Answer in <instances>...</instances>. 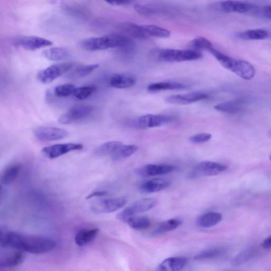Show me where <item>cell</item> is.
Here are the masks:
<instances>
[{"label": "cell", "instance_id": "277c9868", "mask_svg": "<svg viewBox=\"0 0 271 271\" xmlns=\"http://www.w3.org/2000/svg\"><path fill=\"white\" fill-rule=\"evenodd\" d=\"M75 66V64L73 62L54 64L39 72L37 76V79L43 84L50 83L61 76L72 70Z\"/></svg>", "mask_w": 271, "mask_h": 271}, {"label": "cell", "instance_id": "8fae6325", "mask_svg": "<svg viewBox=\"0 0 271 271\" xmlns=\"http://www.w3.org/2000/svg\"><path fill=\"white\" fill-rule=\"evenodd\" d=\"M83 148V145L81 144L67 143L46 147L42 149V152L48 158L55 159L71 152L80 150Z\"/></svg>", "mask_w": 271, "mask_h": 271}, {"label": "cell", "instance_id": "d6986e66", "mask_svg": "<svg viewBox=\"0 0 271 271\" xmlns=\"http://www.w3.org/2000/svg\"><path fill=\"white\" fill-rule=\"evenodd\" d=\"M170 185L171 183L168 180L158 178L148 180L142 184L139 189L142 193H152L164 190Z\"/></svg>", "mask_w": 271, "mask_h": 271}, {"label": "cell", "instance_id": "44dd1931", "mask_svg": "<svg viewBox=\"0 0 271 271\" xmlns=\"http://www.w3.org/2000/svg\"><path fill=\"white\" fill-rule=\"evenodd\" d=\"M222 215L211 212L200 216L197 219V225L201 228H208L216 226L222 220Z\"/></svg>", "mask_w": 271, "mask_h": 271}, {"label": "cell", "instance_id": "83f0119b", "mask_svg": "<svg viewBox=\"0 0 271 271\" xmlns=\"http://www.w3.org/2000/svg\"><path fill=\"white\" fill-rule=\"evenodd\" d=\"M182 224V221L177 219H171L169 220L164 221L159 225L155 229L152 233L153 236H156L163 234L167 232L175 230Z\"/></svg>", "mask_w": 271, "mask_h": 271}, {"label": "cell", "instance_id": "8d00e7d4", "mask_svg": "<svg viewBox=\"0 0 271 271\" xmlns=\"http://www.w3.org/2000/svg\"><path fill=\"white\" fill-rule=\"evenodd\" d=\"M190 45L195 49L206 50L209 52L214 48L212 43L207 39L203 37L195 38L191 42Z\"/></svg>", "mask_w": 271, "mask_h": 271}, {"label": "cell", "instance_id": "9a60e30c", "mask_svg": "<svg viewBox=\"0 0 271 271\" xmlns=\"http://www.w3.org/2000/svg\"><path fill=\"white\" fill-rule=\"evenodd\" d=\"M23 252L15 250L5 252L0 257V266L8 268L13 267L21 264L25 259Z\"/></svg>", "mask_w": 271, "mask_h": 271}, {"label": "cell", "instance_id": "7bdbcfd3", "mask_svg": "<svg viewBox=\"0 0 271 271\" xmlns=\"http://www.w3.org/2000/svg\"><path fill=\"white\" fill-rule=\"evenodd\" d=\"M106 3L112 6H123L130 5L133 2L131 1H127V0H124V1H111L107 2Z\"/></svg>", "mask_w": 271, "mask_h": 271}, {"label": "cell", "instance_id": "b9f144b4", "mask_svg": "<svg viewBox=\"0 0 271 271\" xmlns=\"http://www.w3.org/2000/svg\"><path fill=\"white\" fill-rule=\"evenodd\" d=\"M108 195V193L104 191H95L89 194L86 198V199H92L95 197H100L106 196Z\"/></svg>", "mask_w": 271, "mask_h": 271}, {"label": "cell", "instance_id": "9c48e42d", "mask_svg": "<svg viewBox=\"0 0 271 271\" xmlns=\"http://www.w3.org/2000/svg\"><path fill=\"white\" fill-rule=\"evenodd\" d=\"M126 197H119L102 200L92 205L93 211L99 214H108L117 211L127 204Z\"/></svg>", "mask_w": 271, "mask_h": 271}, {"label": "cell", "instance_id": "30bf717a", "mask_svg": "<svg viewBox=\"0 0 271 271\" xmlns=\"http://www.w3.org/2000/svg\"><path fill=\"white\" fill-rule=\"evenodd\" d=\"M34 134L39 140L49 141L66 138L69 133L61 128L42 126L36 129Z\"/></svg>", "mask_w": 271, "mask_h": 271}, {"label": "cell", "instance_id": "1f68e13d", "mask_svg": "<svg viewBox=\"0 0 271 271\" xmlns=\"http://www.w3.org/2000/svg\"><path fill=\"white\" fill-rule=\"evenodd\" d=\"M137 150L138 147L135 145H123L112 155V160L114 161H120L126 159L133 156Z\"/></svg>", "mask_w": 271, "mask_h": 271}, {"label": "cell", "instance_id": "603a6c76", "mask_svg": "<svg viewBox=\"0 0 271 271\" xmlns=\"http://www.w3.org/2000/svg\"><path fill=\"white\" fill-rule=\"evenodd\" d=\"M21 167L19 163H14L6 167L1 176L2 183L9 185L14 183L20 172Z\"/></svg>", "mask_w": 271, "mask_h": 271}, {"label": "cell", "instance_id": "60d3db41", "mask_svg": "<svg viewBox=\"0 0 271 271\" xmlns=\"http://www.w3.org/2000/svg\"><path fill=\"white\" fill-rule=\"evenodd\" d=\"M249 255H251V253L249 251L245 252L239 255L233 261V263L238 264L239 263H242L247 261L248 258L250 257Z\"/></svg>", "mask_w": 271, "mask_h": 271}, {"label": "cell", "instance_id": "f35d334b", "mask_svg": "<svg viewBox=\"0 0 271 271\" xmlns=\"http://www.w3.org/2000/svg\"><path fill=\"white\" fill-rule=\"evenodd\" d=\"M212 137L209 133H200L190 137L189 141L193 144H201L209 141Z\"/></svg>", "mask_w": 271, "mask_h": 271}, {"label": "cell", "instance_id": "484cf974", "mask_svg": "<svg viewBox=\"0 0 271 271\" xmlns=\"http://www.w3.org/2000/svg\"><path fill=\"white\" fill-rule=\"evenodd\" d=\"M187 87V85L175 82H163L149 84L147 89L150 92H159L167 90H180Z\"/></svg>", "mask_w": 271, "mask_h": 271}, {"label": "cell", "instance_id": "4316f807", "mask_svg": "<svg viewBox=\"0 0 271 271\" xmlns=\"http://www.w3.org/2000/svg\"><path fill=\"white\" fill-rule=\"evenodd\" d=\"M267 31L262 29H256L244 31L237 34V37L240 40L245 41L263 40L268 37Z\"/></svg>", "mask_w": 271, "mask_h": 271}, {"label": "cell", "instance_id": "f1b7e54d", "mask_svg": "<svg viewBox=\"0 0 271 271\" xmlns=\"http://www.w3.org/2000/svg\"><path fill=\"white\" fill-rule=\"evenodd\" d=\"M121 29L128 35L140 40H147L141 25L133 23H125L122 24Z\"/></svg>", "mask_w": 271, "mask_h": 271}, {"label": "cell", "instance_id": "6da1fadb", "mask_svg": "<svg viewBox=\"0 0 271 271\" xmlns=\"http://www.w3.org/2000/svg\"><path fill=\"white\" fill-rule=\"evenodd\" d=\"M2 246L32 254H44L53 250L56 242L49 238L23 235L19 233H8L2 236Z\"/></svg>", "mask_w": 271, "mask_h": 271}, {"label": "cell", "instance_id": "2e32d148", "mask_svg": "<svg viewBox=\"0 0 271 271\" xmlns=\"http://www.w3.org/2000/svg\"><path fill=\"white\" fill-rule=\"evenodd\" d=\"M231 72L246 80L252 79L256 74V70L251 63L236 59Z\"/></svg>", "mask_w": 271, "mask_h": 271}, {"label": "cell", "instance_id": "7a4b0ae2", "mask_svg": "<svg viewBox=\"0 0 271 271\" xmlns=\"http://www.w3.org/2000/svg\"><path fill=\"white\" fill-rule=\"evenodd\" d=\"M201 58V53L196 50L171 49L162 50L157 56L159 61L167 63L193 61Z\"/></svg>", "mask_w": 271, "mask_h": 271}, {"label": "cell", "instance_id": "d4e9b609", "mask_svg": "<svg viewBox=\"0 0 271 271\" xmlns=\"http://www.w3.org/2000/svg\"><path fill=\"white\" fill-rule=\"evenodd\" d=\"M43 56L51 61H58L69 58L70 53L65 48L53 47L44 50Z\"/></svg>", "mask_w": 271, "mask_h": 271}, {"label": "cell", "instance_id": "836d02e7", "mask_svg": "<svg viewBox=\"0 0 271 271\" xmlns=\"http://www.w3.org/2000/svg\"><path fill=\"white\" fill-rule=\"evenodd\" d=\"M225 252V250L222 248L204 250L197 254L195 257V260L198 261L212 260L224 255Z\"/></svg>", "mask_w": 271, "mask_h": 271}, {"label": "cell", "instance_id": "ffe728a7", "mask_svg": "<svg viewBox=\"0 0 271 271\" xmlns=\"http://www.w3.org/2000/svg\"><path fill=\"white\" fill-rule=\"evenodd\" d=\"M188 263L183 257H170L163 261L156 271H182Z\"/></svg>", "mask_w": 271, "mask_h": 271}, {"label": "cell", "instance_id": "f6af8a7d", "mask_svg": "<svg viewBox=\"0 0 271 271\" xmlns=\"http://www.w3.org/2000/svg\"><path fill=\"white\" fill-rule=\"evenodd\" d=\"M262 14L266 18L271 19V6L264 7L262 10Z\"/></svg>", "mask_w": 271, "mask_h": 271}, {"label": "cell", "instance_id": "ab89813d", "mask_svg": "<svg viewBox=\"0 0 271 271\" xmlns=\"http://www.w3.org/2000/svg\"><path fill=\"white\" fill-rule=\"evenodd\" d=\"M134 9L141 15L148 16L157 14L158 11L148 6L137 5L134 6Z\"/></svg>", "mask_w": 271, "mask_h": 271}, {"label": "cell", "instance_id": "e0dca14e", "mask_svg": "<svg viewBox=\"0 0 271 271\" xmlns=\"http://www.w3.org/2000/svg\"><path fill=\"white\" fill-rule=\"evenodd\" d=\"M80 46L84 50L92 51L109 49L106 35L84 39L80 42Z\"/></svg>", "mask_w": 271, "mask_h": 271}, {"label": "cell", "instance_id": "3957f363", "mask_svg": "<svg viewBox=\"0 0 271 271\" xmlns=\"http://www.w3.org/2000/svg\"><path fill=\"white\" fill-rule=\"evenodd\" d=\"M157 202V200L154 198H144L138 200L119 213L116 217L120 221L126 223L128 219L131 217L153 208Z\"/></svg>", "mask_w": 271, "mask_h": 271}, {"label": "cell", "instance_id": "e575fe53", "mask_svg": "<svg viewBox=\"0 0 271 271\" xmlns=\"http://www.w3.org/2000/svg\"><path fill=\"white\" fill-rule=\"evenodd\" d=\"M98 64H92V65L82 66L76 68L71 72L69 75V78L79 79L85 77L99 68Z\"/></svg>", "mask_w": 271, "mask_h": 271}, {"label": "cell", "instance_id": "7402d4cb", "mask_svg": "<svg viewBox=\"0 0 271 271\" xmlns=\"http://www.w3.org/2000/svg\"><path fill=\"white\" fill-rule=\"evenodd\" d=\"M99 232L98 228L82 229L75 235V243L79 247L85 246L96 238Z\"/></svg>", "mask_w": 271, "mask_h": 271}, {"label": "cell", "instance_id": "bcb514c9", "mask_svg": "<svg viewBox=\"0 0 271 271\" xmlns=\"http://www.w3.org/2000/svg\"><path fill=\"white\" fill-rule=\"evenodd\" d=\"M269 159H270V160L271 161V153H270V156H269Z\"/></svg>", "mask_w": 271, "mask_h": 271}, {"label": "cell", "instance_id": "8992f818", "mask_svg": "<svg viewBox=\"0 0 271 271\" xmlns=\"http://www.w3.org/2000/svg\"><path fill=\"white\" fill-rule=\"evenodd\" d=\"M210 8L224 13L236 12L240 14L256 11L259 9V8L255 5L237 1L219 2L212 5Z\"/></svg>", "mask_w": 271, "mask_h": 271}, {"label": "cell", "instance_id": "52a82bcc", "mask_svg": "<svg viewBox=\"0 0 271 271\" xmlns=\"http://www.w3.org/2000/svg\"><path fill=\"white\" fill-rule=\"evenodd\" d=\"M93 111L94 108L91 106H75L61 115L58 122L62 124H70L87 117Z\"/></svg>", "mask_w": 271, "mask_h": 271}, {"label": "cell", "instance_id": "d6a6232c", "mask_svg": "<svg viewBox=\"0 0 271 271\" xmlns=\"http://www.w3.org/2000/svg\"><path fill=\"white\" fill-rule=\"evenodd\" d=\"M126 224L134 229L143 230L150 226V221L147 217L136 215L129 219Z\"/></svg>", "mask_w": 271, "mask_h": 271}, {"label": "cell", "instance_id": "5bb4252c", "mask_svg": "<svg viewBox=\"0 0 271 271\" xmlns=\"http://www.w3.org/2000/svg\"><path fill=\"white\" fill-rule=\"evenodd\" d=\"M176 167L167 164H148L140 167L137 171L138 175L148 177L166 174L174 171Z\"/></svg>", "mask_w": 271, "mask_h": 271}, {"label": "cell", "instance_id": "cb8c5ba5", "mask_svg": "<svg viewBox=\"0 0 271 271\" xmlns=\"http://www.w3.org/2000/svg\"><path fill=\"white\" fill-rule=\"evenodd\" d=\"M142 29L147 39L154 38H165L171 36L169 30L154 24L141 25Z\"/></svg>", "mask_w": 271, "mask_h": 271}, {"label": "cell", "instance_id": "7c38bea8", "mask_svg": "<svg viewBox=\"0 0 271 271\" xmlns=\"http://www.w3.org/2000/svg\"><path fill=\"white\" fill-rule=\"evenodd\" d=\"M208 95L201 92H193L186 94L170 96L167 97V103L175 105H188L208 99Z\"/></svg>", "mask_w": 271, "mask_h": 271}, {"label": "cell", "instance_id": "74e56055", "mask_svg": "<svg viewBox=\"0 0 271 271\" xmlns=\"http://www.w3.org/2000/svg\"><path fill=\"white\" fill-rule=\"evenodd\" d=\"M76 87L72 84H65L57 86L54 89L56 97L63 98L73 95Z\"/></svg>", "mask_w": 271, "mask_h": 271}, {"label": "cell", "instance_id": "f546056e", "mask_svg": "<svg viewBox=\"0 0 271 271\" xmlns=\"http://www.w3.org/2000/svg\"><path fill=\"white\" fill-rule=\"evenodd\" d=\"M122 145L121 142L118 141H108L97 147L95 153L99 157L107 156L112 155Z\"/></svg>", "mask_w": 271, "mask_h": 271}, {"label": "cell", "instance_id": "ac0fdd59", "mask_svg": "<svg viewBox=\"0 0 271 271\" xmlns=\"http://www.w3.org/2000/svg\"><path fill=\"white\" fill-rule=\"evenodd\" d=\"M135 77L129 74H115L112 75L109 81L110 86L115 88H130L135 85Z\"/></svg>", "mask_w": 271, "mask_h": 271}, {"label": "cell", "instance_id": "4fadbf2b", "mask_svg": "<svg viewBox=\"0 0 271 271\" xmlns=\"http://www.w3.org/2000/svg\"><path fill=\"white\" fill-rule=\"evenodd\" d=\"M172 119L169 116L146 114L141 116L135 122V126L140 129L160 127L168 124Z\"/></svg>", "mask_w": 271, "mask_h": 271}, {"label": "cell", "instance_id": "d590c367", "mask_svg": "<svg viewBox=\"0 0 271 271\" xmlns=\"http://www.w3.org/2000/svg\"><path fill=\"white\" fill-rule=\"evenodd\" d=\"M97 90L95 85H86L75 88L73 96L80 100H83L94 94Z\"/></svg>", "mask_w": 271, "mask_h": 271}, {"label": "cell", "instance_id": "4dcf8cb0", "mask_svg": "<svg viewBox=\"0 0 271 271\" xmlns=\"http://www.w3.org/2000/svg\"><path fill=\"white\" fill-rule=\"evenodd\" d=\"M243 108V103L238 101H226L215 106L218 111L229 114H236L240 112Z\"/></svg>", "mask_w": 271, "mask_h": 271}, {"label": "cell", "instance_id": "ba28073f", "mask_svg": "<svg viewBox=\"0 0 271 271\" xmlns=\"http://www.w3.org/2000/svg\"><path fill=\"white\" fill-rule=\"evenodd\" d=\"M14 44L24 49L34 51L53 45L46 39L34 36H20L14 39Z\"/></svg>", "mask_w": 271, "mask_h": 271}, {"label": "cell", "instance_id": "ee69618b", "mask_svg": "<svg viewBox=\"0 0 271 271\" xmlns=\"http://www.w3.org/2000/svg\"><path fill=\"white\" fill-rule=\"evenodd\" d=\"M261 246L265 250H271V235L263 242Z\"/></svg>", "mask_w": 271, "mask_h": 271}, {"label": "cell", "instance_id": "5b68a950", "mask_svg": "<svg viewBox=\"0 0 271 271\" xmlns=\"http://www.w3.org/2000/svg\"><path fill=\"white\" fill-rule=\"evenodd\" d=\"M228 167L223 164L205 161L197 164L190 173L189 177L191 178L203 176H215L225 171Z\"/></svg>", "mask_w": 271, "mask_h": 271}]
</instances>
